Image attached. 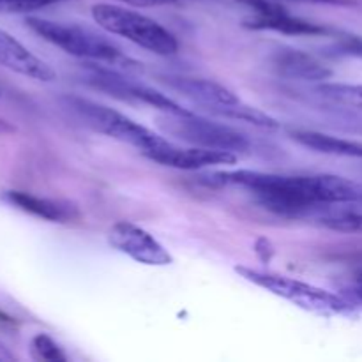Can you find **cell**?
Returning <instances> with one entry per match:
<instances>
[{
  "label": "cell",
  "instance_id": "6da1fadb",
  "mask_svg": "<svg viewBox=\"0 0 362 362\" xmlns=\"http://www.w3.org/2000/svg\"><path fill=\"white\" fill-rule=\"evenodd\" d=\"M200 182L244 187L260 207L288 219H308L318 204L362 197V186L338 175H276L239 170L205 173Z\"/></svg>",
  "mask_w": 362,
  "mask_h": 362
},
{
  "label": "cell",
  "instance_id": "7a4b0ae2",
  "mask_svg": "<svg viewBox=\"0 0 362 362\" xmlns=\"http://www.w3.org/2000/svg\"><path fill=\"white\" fill-rule=\"evenodd\" d=\"M27 27L32 32L52 42L57 48L87 62L106 64L115 69H138V62L127 57L113 41L98 34L92 28L76 23L45 20V18H27Z\"/></svg>",
  "mask_w": 362,
  "mask_h": 362
},
{
  "label": "cell",
  "instance_id": "3957f363",
  "mask_svg": "<svg viewBox=\"0 0 362 362\" xmlns=\"http://www.w3.org/2000/svg\"><path fill=\"white\" fill-rule=\"evenodd\" d=\"M235 272L246 281L253 283V285L260 286V288L267 290V292L274 293L310 313L320 315V317H352L357 313V306L352 300L338 296V293L318 288L310 283L274 274V272L244 267V265H237Z\"/></svg>",
  "mask_w": 362,
  "mask_h": 362
},
{
  "label": "cell",
  "instance_id": "277c9868",
  "mask_svg": "<svg viewBox=\"0 0 362 362\" xmlns=\"http://www.w3.org/2000/svg\"><path fill=\"white\" fill-rule=\"evenodd\" d=\"M62 106L83 126L90 127L95 133L106 134L113 140L133 145L141 154L168 144V140L159 136L152 129L134 122L133 119H129L124 113L108 108L101 103L76 98V95H66V98H62Z\"/></svg>",
  "mask_w": 362,
  "mask_h": 362
},
{
  "label": "cell",
  "instance_id": "5b68a950",
  "mask_svg": "<svg viewBox=\"0 0 362 362\" xmlns=\"http://www.w3.org/2000/svg\"><path fill=\"white\" fill-rule=\"evenodd\" d=\"M165 83L189 101L197 103L198 106L214 115L223 117V119L240 120V122L253 124L257 127H267V129L279 127L278 120L255 106L246 105L235 92L218 81L205 80V78L166 76Z\"/></svg>",
  "mask_w": 362,
  "mask_h": 362
},
{
  "label": "cell",
  "instance_id": "8992f818",
  "mask_svg": "<svg viewBox=\"0 0 362 362\" xmlns=\"http://www.w3.org/2000/svg\"><path fill=\"white\" fill-rule=\"evenodd\" d=\"M92 18L95 23L113 35L126 37L127 41L156 53V55H173L179 49L175 35L163 25L145 14L113 4H98L92 7Z\"/></svg>",
  "mask_w": 362,
  "mask_h": 362
},
{
  "label": "cell",
  "instance_id": "52a82bcc",
  "mask_svg": "<svg viewBox=\"0 0 362 362\" xmlns=\"http://www.w3.org/2000/svg\"><path fill=\"white\" fill-rule=\"evenodd\" d=\"M161 127L165 133L172 134L177 140H182L194 147L216 148V151H228L240 154L250 148V140L233 127L225 124L212 122V120L198 117L194 113L173 115L166 113L161 119Z\"/></svg>",
  "mask_w": 362,
  "mask_h": 362
},
{
  "label": "cell",
  "instance_id": "ba28073f",
  "mask_svg": "<svg viewBox=\"0 0 362 362\" xmlns=\"http://www.w3.org/2000/svg\"><path fill=\"white\" fill-rule=\"evenodd\" d=\"M83 78L90 87L106 92V94L113 95L117 99H122V101L144 103V105L158 108L165 113H173V115L189 113V110H184L172 98L156 90V88L148 87V85H144L140 81H134L131 78L124 76L115 67L98 66V62H87L85 64Z\"/></svg>",
  "mask_w": 362,
  "mask_h": 362
},
{
  "label": "cell",
  "instance_id": "9c48e42d",
  "mask_svg": "<svg viewBox=\"0 0 362 362\" xmlns=\"http://www.w3.org/2000/svg\"><path fill=\"white\" fill-rule=\"evenodd\" d=\"M108 243L134 262L152 267L173 264V257L152 233L129 221H119L110 228Z\"/></svg>",
  "mask_w": 362,
  "mask_h": 362
},
{
  "label": "cell",
  "instance_id": "30bf717a",
  "mask_svg": "<svg viewBox=\"0 0 362 362\" xmlns=\"http://www.w3.org/2000/svg\"><path fill=\"white\" fill-rule=\"evenodd\" d=\"M144 156L163 166L180 170H202L216 165H233L239 159L235 152L194 147V145L193 147H177L172 141L151 152H145Z\"/></svg>",
  "mask_w": 362,
  "mask_h": 362
},
{
  "label": "cell",
  "instance_id": "8fae6325",
  "mask_svg": "<svg viewBox=\"0 0 362 362\" xmlns=\"http://www.w3.org/2000/svg\"><path fill=\"white\" fill-rule=\"evenodd\" d=\"M0 66L13 71V73L21 74V76L32 78V80H57V73L49 64L34 55L18 39H14L13 35L4 30H0Z\"/></svg>",
  "mask_w": 362,
  "mask_h": 362
},
{
  "label": "cell",
  "instance_id": "7c38bea8",
  "mask_svg": "<svg viewBox=\"0 0 362 362\" xmlns=\"http://www.w3.org/2000/svg\"><path fill=\"white\" fill-rule=\"evenodd\" d=\"M272 67L281 76L300 81H322L332 76V71L311 53L296 48H281L271 57Z\"/></svg>",
  "mask_w": 362,
  "mask_h": 362
},
{
  "label": "cell",
  "instance_id": "4fadbf2b",
  "mask_svg": "<svg viewBox=\"0 0 362 362\" xmlns=\"http://www.w3.org/2000/svg\"><path fill=\"white\" fill-rule=\"evenodd\" d=\"M308 219L341 233H362V197L318 204Z\"/></svg>",
  "mask_w": 362,
  "mask_h": 362
},
{
  "label": "cell",
  "instance_id": "5bb4252c",
  "mask_svg": "<svg viewBox=\"0 0 362 362\" xmlns=\"http://www.w3.org/2000/svg\"><path fill=\"white\" fill-rule=\"evenodd\" d=\"M2 200L14 205L20 211L35 216V218L46 219V221L64 223L71 221L78 216L76 207L67 202L49 200V198L35 197V194L25 193V191H6L2 194Z\"/></svg>",
  "mask_w": 362,
  "mask_h": 362
},
{
  "label": "cell",
  "instance_id": "9a60e30c",
  "mask_svg": "<svg viewBox=\"0 0 362 362\" xmlns=\"http://www.w3.org/2000/svg\"><path fill=\"white\" fill-rule=\"evenodd\" d=\"M244 23L257 30H274L288 35H320L327 32L320 25L292 16L285 7H279L269 14H253Z\"/></svg>",
  "mask_w": 362,
  "mask_h": 362
},
{
  "label": "cell",
  "instance_id": "2e32d148",
  "mask_svg": "<svg viewBox=\"0 0 362 362\" xmlns=\"http://www.w3.org/2000/svg\"><path fill=\"white\" fill-rule=\"evenodd\" d=\"M290 136L303 147L311 148L315 152H322V154L362 158V144L359 141L345 140V138L332 136V134L320 133V131H292Z\"/></svg>",
  "mask_w": 362,
  "mask_h": 362
},
{
  "label": "cell",
  "instance_id": "e0dca14e",
  "mask_svg": "<svg viewBox=\"0 0 362 362\" xmlns=\"http://www.w3.org/2000/svg\"><path fill=\"white\" fill-rule=\"evenodd\" d=\"M317 90L329 101L336 105L349 106V108L361 110L362 112V85L356 83H331L322 81Z\"/></svg>",
  "mask_w": 362,
  "mask_h": 362
},
{
  "label": "cell",
  "instance_id": "ac0fdd59",
  "mask_svg": "<svg viewBox=\"0 0 362 362\" xmlns=\"http://www.w3.org/2000/svg\"><path fill=\"white\" fill-rule=\"evenodd\" d=\"M32 352L37 359L52 362H66L67 357L48 334H37L32 339Z\"/></svg>",
  "mask_w": 362,
  "mask_h": 362
},
{
  "label": "cell",
  "instance_id": "d6986e66",
  "mask_svg": "<svg viewBox=\"0 0 362 362\" xmlns=\"http://www.w3.org/2000/svg\"><path fill=\"white\" fill-rule=\"evenodd\" d=\"M62 0H0V14H20L32 13L42 7L53 6Z\"/></svg>",
  "mask_w": 362,
  "mask_h": 362
},
{
  "label": "cell",
  "instance_id": "ffe728a7",
  "mask_svg": "<svg viewBox=\"0 0 362 362\" xmlns=\"http://www.w3.org/2000/svg\"><path fill=\"white\" fill-rule=\"evenodd\" d=\"M338 48L345 55L362 59V37H359V35H343V37H339Z\"/></svg>",
  "mask_w": 362,
  "mask_h": 362
},
{
  "label": "cell",
  "instance_id": "44dd1931",
  "mask_svg": "<svg viewBox=\"0 0 362 362\" xmlns=\"http://www.w3.org/2000/svg\"><path fill=\"white\" fill-rule=\"evenodd\" d=\"M346 299L352 300L357 308L362 306V272L356 276L354 285L346 290Z\"/></svg>",
  "mask_w": 362,
  "mask_h": 362
},
{
  "label": "cell",
  "instance_id": "7402d4cb",
  "mask_svg": "<svg viewBox=\"0 0 362 362\" xmlns=\"http://www.w3.org/2000/svg\"><path fill=\"white\" fill-rule=\"evenodd\" d=\"M119 2L129 4L134 7H154V6H165V4H173L172 0H119Z\"/></svg>",
  "mask_w": 362,
  "mask_h": 362
},
{
  "label": "cell",
  "instance_id": "603a6c76",
  "mask_svg": "<svg viewBox=\"0 0 362 362\" xmlns=\"http://www.w3.org/2000/svg\"><path fill=\"white\" fill-rule=\"evenodd\" d=\"M306 4H327V6H354V0H296Z\"/></svg>",
  "mask_w": 362,
  "mask_h": 362
},
{
  "label": "cell",
  "instance_id": "cb8c5ba5",
  "mask_svg": "<svg viewBox=\"0 0 362 362\" xmlns=\"http://www.w3.org/2000/svg\"><path fill=\"white\" fill-rule=\"evenodd\" d=\"M13 361H16L14 354L11 352L4 343H0V362H13Z\"/></svg>",
  "mask_w": 362,
  "mask_h": 362
},
{
  "label": "cell",
  "instance_id": "d4e9b609",
  "mask_svg": "<svg viewBox=\"0 0 362 362\" xmlns=\"http://www.w3.org/2000/svg\"><path fill=\"white\" fill-rule=\"evenodd\" d=\"M16 131V127L11 122H7L6 119H0V134H11Z\"/></svg>",
  "mask_w": 362,
  "mask_h": 362
},
{
  "label": "cell",
  "instance_id": "484cf974",
  "mask_svg": "<svg viewBox=\"0 0 362 362\" xmlns=\"http://www.w3.org/2000/svg\"><path fill=\"white\" fill-rule=\"evenodd\" d=\"M0 324L14 325V324H16V322H14V318H11L9 315H6V313H2V311H0Z\"/></svg>",
  "mask_w": 362,
  "mask_h": 362
},
{
  "label": "cell",
  "instance_id": "4316f807",
  "mask_svg": "<svg viewBox=\"0 0 362 362\" xmlns=\"http://www.w3.org/2000/svg\"><path fill=\"white\" fill-rule=\"evenodd\" d=\"M172 2H180V0H172Z\"/></svg>",
  "mask_w": 362,
  "mask_h": 362
}]
</instances>
